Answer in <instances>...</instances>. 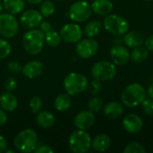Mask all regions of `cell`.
Instances as JSON below:
<instances>
[{
    "mask_svg": "<svg viewBox=\"0 0 153 153\" xmlns=\"http://www.w3.org/2000/svg\"><path fill=\"white\" fill-rule=\"evenodd\" d=\"M146 98V89L142 84L134 82L125 88L121 95V101L128 108H134L141 105Z\"/></svg>",
    "mask_w": 153,
    "mask_h": 153,
    "instance_id": "obj_1",
    "label": "cell"
},
{
    "mask_svg": "<svg viewBox=\"0 0 153 153\" xmlns=\"http://www.w3.org/2000/svg\"><path fill=\"white\" fill-rule=\"evenodd\" d=\"M45 34L40 30L31 29L27 31L22 38L24 49L30 55H38L43 49Z\"/></svg>",
    "mask_w": 153,
    "mask_h": 153,
    "instance_id": "obj_2",
    "label": "cell"
},
{
    "mask_svg": "<svg viewBox=\"0 0 153 153\" xmlns=\"http://www.w3.org/2000/svg\"><path fill=\"white\" fill-rule=\"evenodd\" d=\"M38 135L33 129L28 128L21 131L14 138L13 144L17 151L23 153L34 152L37 147Z\"/></svg>",
    "mask_w": 153,
    "mask_h": 153,
    "instance_id": "obj_3",
    "label": "cell"
},
{
    "mask_svg": "<svg viewBox=\"0 0 153 153\" xmlns=\"http://www.w3.org/2000/svg\"><path fill=\"white\" fill-rule=\"evenodd\" d=\"M69 149L74 153H86L91 147V137L86 130L74 131L68 140Z\"/></svg>",
    "mask_w": 153,
    "mask_h": 153,
    "instance_id": "obj_4",
    "label": "cell"
},
{
    "mask_svg": "<svg viewBox=\"0 0 153 153\" xmlns=\"http://www.w3.org/2000/svg\"><path fill=\"white\" fill-rule=\"evenodd\" d=\"M89 85L88 79L80 73H70L64 80V88L67 94L74 96L84 91Z\"/></svg>",
    "mask_w": 153,
    "mask_h": 153,
    "instance_id": "obj_5",
    "label": "cell"
},
{
    "mask_svg": "<svg viewBox=\"0 0 153 153\" xmlns=\"http://www.w3.org/2000/svg\"><path fill=\"white\" fill-rule=\"evenodd\" d=\"M103 27L109 33L116 36H121L128 31L129 24L123 16L116 13H109L104 18Z\"/></svg>",
    "mask_w": 153,
    "mask_h": 153,
    "instance_id": "obj_6",
    "label": "cell"
},
{
    "mask_svg": "<svg viewBox=\"0 0 153 153\" xmlns=\"http://www.w3.org/2000/svg\"><path fill=\"white\" fill-rule=\"evenodd\" d=\"M117 66L113 62L101 60L96 62L91 68V75L95 80L107 82L112 80L117 74Z\"/></svg>",
    "mask_w": 153,
    "mask_h": 153,
    "instance_id": "obj_7",
    "label": "cell"
},
{
    "mask_svg": "<svg viewBox=\"0 0 153 153\" xmlns=\"http://www.w3.org/2000/svg\"><path fill=\"white\" fill-rule=\"evenodd\" d=\"M92 13L91 5L86 1L74 2L68 11L69 17L75 22H83L87 21Z\"/></svg>",
    "mask_w": 153,
    "mask_h": 153,
    "instance_id": "obj_8",
    "label": "cell"
},
{
    "mask_svg": "<svg viewBox=\"0 0 153 153\" xmlns=\"http://www.w3.org/2000/svg\"><path fill=\"white\" fill-rule=\"evenodd\" d=\"M19 30V24L13 14L5 13L0 14V34L6 39L13 38Z\"/></svg>",
    "mask_w": 153,
    "mask_h": 153,
    "instance_id": "obj_9",
    "label": "cell"
},
{
    "mask_svg": "<svg viewBox=\"0 0 153 153\" xmlns=\"http://www.w3.org/2000/svg\"><path fill=\"white\" fill-rule=\"evenodd\" d=\"M99 50V43L94 39H83L77 42L75 51L81 58H90Z\"/></svg>",
    "mask_w": 153,
    "mask_h": 153,
    "instance_id": "obj_10",
    "label": "cell"
},
{
    "mask_svg": "<svg viewBox=\"0 0 153 153\" xmlns=\"http://www.w3.org/2000/svg\"><path fill=\"white\" fill-rule=\"evenodd\" d=\"M59 35L67 43H77L82 39V30L76 23H67L61 28Z\"/></svg>",
    "mask_w": 153,
    "mask_h": 153,
    "instance_id": "obj_11",
    "label": "cell"
},
{
    "mask_svg": "<svg viewBox=\"0 0 153 153\" xmlns=\"http://www.w3.org/2000/svg\"><path fill=\"white\" fill-rule=\"evenodd\" d=\"M42 14L35 9H30L23 12L20 17V22L26 29H36L42 22Z\"/></svg>",
    "mask_w": 153,
    "mask_h": 153,
    "instance_id": "obj_12",
    "label": "cell"
},
{
    "mask_svg": "<svg viewBox=\"0 0 153 153\" xmlns=\"http://www.w3.org/2000/svg\"><path fill=\"white\" fill-rule=\"evenodd\" d=\"M109 56L116 65H125L130 60V52L122 44L114 45L109 50Z\"/></svg>",
    "mask_w": 153,
    "mask_h": 153,
    "instance_id": "obj_13",
    "label": "cell"
},
{
    "mask_svg": "<svg viewBox=\"0 0 153 153\" xmlns=\"http://www.w3.org/2000/svg\"><path fill=\"white\" fill-rule=\"evenodd\" d=\"M124 129L129 134H137L143 127V120L136 114H128L122 122Z\"/></svg>",
    "mask_w": 153,
    "mask_h": 153,
    "instance_id": "obj_14",
    "label": "cell"
},
{
    "mask_svg": "<svg viewBox=\"0 0 153 153\" xmlns=\"http://www.w3.org/2000/svg\"><path fill=\"white\" fill-rule=\"evenodd\" d=\"M95 123V116L90 110H83L79 112L74 117V125L78 129L88 130Z\"/></svg>",
    "mask_w": 153,
    "mask_h": 153,
    "instance_id": "obj_15",
    "label": "cell"
},
{
    "mask_svg": "<svg viewBox=\"0 0 153 153\" xmlns=\"http://www.w3.org/2000/svg\"><path fill=\"white\" fill-rule=\"evenodd\" d=\"M145 37L144 35L138 30H132V31H127L124 38H123V42L124 44L128 47V48H136L143 46L144 44Z\"/></svg>",
    "mask_w": 153,
    "mask_h": 153,
    "instance_id": "obj_16",
    "label": "cell"
},
{
    "mask_svg": "<svg viewBox=\"0 0 153 153\" xmlns=\"http://www.w3.org/2000/svg\"><path fill=\"white\" fill-rule=\"evenodd\" d=\"M44 71V65L39 61H30L22 66V74L29 79H33L39 77L42 74Z\"/></svg>",
    "mask_w": 153,
    "mask_h": 153,
    "instance_id": "obj_17",
    "label": "cell"
},
{
    "mask_svg": "<svg viewBox=\"0 0 153 153\" xmlns=\"http://www.w3.org/2000/svg\"><path fill=\"white\" fill-rule=\"evenodd\" d=\"M103 113L108 119H117L124 114V106L120 102L110 101L104 107Z\"/></svg>",
    "mask_w": 153,
    "mask_h": 153,
    "instance_id": "obj_18",
    "label": "cell"
},
{
    "mask_svg": "<svg viewBox=\"0 0 153 153\" xmlns=\"http://www.w3.org/2000/svg\"><path fill=\"white\" fill-rule=\"evenodd\" d=\"M113 7L111 0H94L91 4L92 12L100 16H106L111 13Z\"/></svg>",
    "mask_w": 153,
    "mask_h": 153,
    "instance_id": "obj_19",
    "label": "cell"
},
{
    "mask_svg": "<svg viewBox=\"0 0 153 153\" xmlns=\"http://www.w3.org/2000/svg\"><path fill=\"white\" fill-rule=\"evenodd\" d=\"M18 105L16 97L10 91L4 92L0 95V108L5 112L13 111Z\"/></svg>",
    "mask_w": 153,
    "mask_h": 153,
    "instance_id": "obj_20",
    "label": "cell"
},
{
    "mask_svg": "<svg viewBox=\"0 0 153 153\" xmlns=\"http://www.w3.org/2000/svg\"><path fill=\"white\" fill-rule=\"evenodd\" d=\"M111 146V139L107 134H99L91 140V147L94 151L103 152L108 151Z\"/></svg>",
    "mask_w": 153,
    "mask_h": 153,
    "instance_id": "obj_21",
    "label": "cell"
},
{
    "mask_svg": "<svg viewBox=\"0 0 153 153\" xmlns=\"http://www.w3.org/2000/svg\"><path fill=\"white\" fill-rule=\"evenodd\" d=\"M3 6L7 13L12 14L20 13L25 6L24 0H4Z\"/></svg>",
    "mask_w": 153,
    "mask_h": 153,
    "instance_id": "obj_22",
    "label": "cell"
},
{
    "mask_svg": "<svg viewBox=\"0 0 153 153\" xmlns=\"http://www.w3.org/2000/svg\"><path fill=\"white\" fill-rule=\"evenodd\" d=\"M149 57V50L143 46L134 48L132 52H130V60L134 63L140 64L143 63Z\"/></svg>",
    "mask_w": 153,
    "mask_h": 153,
    "instance_id": "obj_23",
    "label": "cell"
},
{
    "mask_svg": "<svg viewBox=\"0 0 153 153\" xmlns=\"http://www.w3.org/2000/svg\"><path fill=\"white\" fill-rule=\"evenodd\" d=\"M71 105H72L71 97L67 93H63L58 95L54 101V106L56 109L58 110L59 112H65L68 110Z\"/></svg>",
    "mask_w": 153,
    "mask_h": 153,
    "instance_id": "obj_24",
    "label": "cell"
},
{
    "mask_svg": "<svg viewBox=\"0 0 153 153\" xmlns=\"http://www.w3.org/2000/svg\"><path fill=\"white\" fill-rule=\"evenodd\" d=\"M55 116L48 111H40L37 116V123L43 128H49L55 124Z\"/></svg>",
    "mask_w": 153,
    "mask_h": 153,
    "instance_id": "obj_25",
    "label": "cell"
},
{
    "mask_svg": "<svg viewBox=\"0 0 153 153\" xmlns=\"http://www.w3.org/2000/svg\"><path fill=\"white\" fill-rule=\"evenodd\" d=\"M103 29V23L100 21H91L88 22L83 30L84 34L89 38H93L99 35Z\"/></svg>",
    "mask_w": 153,
    "mask_h": 153,
    "instance_id": "obj_26",
    "label": "cell"
},
{
    "mask_svg": "<svg viewBox=\"0 0 153 153\" xmlns=\"http://www.w3.org/2000/svg\"><path fill=\"white\" fill-rule=\"evenodd\" d=\"M61 39H61L59 33H57L54 30H52L45 34V41L49 47H52V48L57 47L60 44Z\"/></svg>",
    "mask_w": 153,
    "mask_h": 153,
    "instance_id": "obj_27",
    "label": "cell"
},
{
    "mask_svg": "<svg viewBox=\"0 0 153 153\" xmlns=\"http://www.w3.org/2000/svg\"><path fill=\"white\" fill-rule=\"evenodd\" d=\"M88 108L89 110L91 111L92 113H98L103 108V100L100 97L94 96L89 100Z\"/></svg>",
    "mask_w": 153,
    "mask_h": 153,
    "instance_id": "obj_28",
    "label": "cell"
},
{
    "mask_svg": "<svg viewBox=\"0 0 153 153\" xmlns=\"http://www.w3.org/2000/svg\"><path fill=\"white\" fill-rule=\"evenodd\" d=\"M124 153H145L146 150L144 146L137 142L129 143L123 150Z\"/></svg>",
    "mask_w": 153,
    "mask_h": 153,
    "instance_id": "obj_29",
    "label": "cell"
},
{
    "mask_svg": "<svg viewBox=\"0 0 153 153\" xmlns=\"http://www.w3.org/2000/svg\"><path fill=\"white\" fill-rule=\"evenodd\" d=\"M55 12V4H53V2L47 0L44 1L41 5H40V13L42 14V16L44 17H48L51 14H53Z\"/></svg>",
    "mask_w": 153,
    "mask_h": 153,
    "instance_id": "obj_30",
    "label": "cell"
},
{
    "mask_svg": "<svg viewBox=\"0 0 153 153\" xmlns=\"http://www.w3.org/2000/svg\"><path fill=\"white\" fill-rule=\"evenodd\" d=\"M43 100L39 96H33L30 100V108L33 113H38L42 108Z\"/></svg>",
    "mask_w": 153,
    "mask_h": 153,
    "instance_id": "obj_31",
    "label": "cell"
},
{
    "mask_svg": "<svg viewBox=\"0 0 153 153\" xmlns=\"http://www.w3.org/2000/svg\"><path fill=\"white\" fill-rule=\"evenodd\" d=\"M12 51V48L10 43L4 39H0V59H4L7 57Z\"/></svg>",
    "mask_w": 153,
    "mask_h": 153,
    "instance_id": "obj_32",
    "label": "cell"
},
{
    "mask_svg": "<svg viewBox=\"0 0 153 153\" xmlns=\"http://www.w3.org/2000/svg\"><path fill=\"white\" fill-rule=\"evenodd\" d=\"M141 105H142L143 112L146 115L153 116V99H152V98L147 99L146 98Z\"/></svg>",
    "mask_w": 153,
    "mask_h": 153,
    "instance_id": "obj_33",
    "label": "cell"
},
{
    "mask_svg": "<svg viewBox=\"0 0 153 153\" xmlns=\"http://www.w3.org/2000/svg\"><path fill=\"white\" fill-rule=\"evenodd\" d=\"M101 88H102V84H101V82L100 81H98V80H93L91 83H90V88H89V91H90V93L92 95V96H97L100 91H101Z\"/></svg>",
    "mask_w": 153,
    "mask_h": 153,
    "instance_id": "obj_34",
    "label": "cell"
},
{
    "mask_svg": "<svg viewBox=\"0 0 153 153\" xmlns=\"http://www.w3.org/2000/svg\"><path fill=\"white\" fill-rule=\"evenodd\" d=\"M6 67H7V70L9 72L13 73V74H19L22 71V66L18 62H15V61L9 62L7 64Z\"/></svg>",
    "mask_w": 153,
    "mask_h": 153,
    "instance_id": "obj_35",
    "label": "cell"
},
{
    "mask_svg": "<svg viewBox=\"0 0 153 153\" xmlns=\"http://www.w3.org/2000/svg\"><path fill=\"white\" fill-rule=\"evenodd\" d=\"M16 87H17V82L13 77L6 79V81L4 82V89L7 91H13L16 89Z\"/></svg>",
    "mask_w": 153,
    "mask_h": 153,
    "instance_id": "obj_36",
    "label": "cell"
},
{
    "mask_svg": "<svg viewBox=\"0 0 153 153\" xmlns=\"http://www.w3.org/2000/svg\"><path fill=\"white\" fill-rule=\"evenodd\" d=\"M34 152L35 153H53L54 152V150L48 146V145H39L36 147V149L34 150Z\"/></svg>",
    "mask_w": 153,
    "mask_h": 153,
    "instance_id": "obj_37",
    "label": "cell"
},
{
    "mask_svg": "<svg viewBox=\"0 0 153 153\" xmlns=\"http://www.w3.org/2000/svg\"><path fill=\"white\" fill-rule=\"evenodd\" d=\"M39 27H40V30H41L44 34H46L47 32H48V31H50V30H53L51 24H50L48 22H46V21L41 22V23L39 24Z\"/></svg>",
    "mask_w": 153,
    "mask_h": 153,
    "instance_id": "obj_38",
    "label": "cell"
},
{
    "mask_svg": "<svg viewBox=\"0 0 153 153\" xmlns=\"http://www.w3.org/2000/svg\"><path fill=\"white\" fill-rule=\"evenodd\" d=\"M144 46L149 51H153V35H150L149 37L145 38Z\"/></svg>",
    "mask_w": 153,
    "mask_h": 153,
    "instance_id": "obj_39",
    "label": "cell"
},
{
    "mask_svg": "<svg viewBox=\"0 0 153 153\" xmlns=\"http://www.w3.org/2000/svg\"><path fill=\"white\" fill-rule=\"evenodd\" d=\"M7 121V115L5 111L2 108H0V126H4Z\"/></svg>",
    "mask_w": 153,
    "mask_h": 153,
    "instance_id": "obj_40",
    "label": "cell"
},
{
    "mask_svg": "<svg viewBox=\"0 0 153 153\" xmlns=\"http://www.w3.org/2000/svg\"><path fill=\"white\" fill-rule=\"evenodd\" d=\"M7 149V143L4 136L0 135V153L4 152Z\"/></svg>",
    "mask_w": 153,
    "mask_h": 153,
    "instance_id": "obj_41",
    "label": "cell"
},
{
    "mask_svg": "<svg viewBox=\"0 0 153 153\" xmlns=\"http://www.w3.org/2000/svg\"><path fill=\"white\" fill-rule=\"evenodd\" d=\"M147 94L150 98L153 99V82L149 86V88L147 90Z\"/></svg>",
    "mask_w": 153,
    "mask_h": 153,
    "instance_id": "obj_42",
    "label": "cell"
},
{
    "mask_svg": "<svg viewBox=\"0 0 153 153\" xmlns=\"http://www.w3.org/2000/svg\"><path fill=\"white\" fill-rule=\"evenodd\" d=\"M43 0H27V2H29L30 4H39L41 3Z\"/></svg>",
    "mask_w": 153,
    "mask_h": 153,
    "instance_id": "obj_43",
    "label": "cell"
},
{
    "mask_svg": "<svg viewBox=\"0 0 153 153\" xmlns=\"http://www.w3.org/2000/svg\"><path fill=\"white\" fill-rule=\"evenodd\" d=\"M6 152V153H13V151H12V150H5V152Z\"/></svg>",
    "mask_w": 153,
    "mask_h": 153,
    "instance_id": "obj_44",
    "label": "cell"
},
{
    "mask_svg": "<svg viewBox=\"0 0 153 153\" xmlns=\"http://www.w3.org/2000/svg\"><path fill=\"white\" fill-rule=\"evenodd\" d=\"M3 7H4V6H3L2 3L0 2V13H1V12H2V10H3Z\"/></svg>",
    "mask_w": 153,
    "mask_h": 153,
    "instance_id": "obj_45",
    "label": "cell"
},
{
    "mask_svg": "<svg viewBox=\"0 0 153 153\" xmlns=\"http://www.w3.org/2000/svg\"><path fill=\"white\" fill-rule=\"evenodd\" d=\"M144 1H148V2H151V1H153V0H144Z\"/></svg>",
    "mask_w": 153,
    "mask_h": 153,
    "instance_id": "obj_46",
    "label": "cell"
}]
</instances>
